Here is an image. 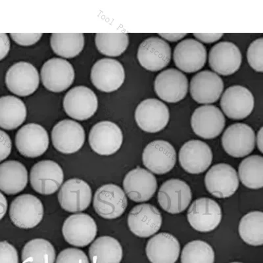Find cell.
I'll use <instances>...</instances> for the list:
<instances>
[{"label":"cell","instance_id":"1","mask_svg":"<svg viewBox=\"0 0 263 263\" xmlns=\"http://www.w3.org/2000/svg\"><path fill=\"white\" fill-rule=\"evenodd\" d=\"M44 211L43 204L37 197L31 194H22L11 202L9 217L16 227L30 229L41 222Z\"/></svg>","mask_w":263,"mask_h":263},{"label":"cell","instance_id":"2","mask_svg":"<svg viewBox=\"0 0 263 263\" xmlns=\"http://www.w3.org/2000/svg\"><path fill=\"white\" fill-rule=\"evenodd\" d=\"M128 205L127 197L121 187L114 184L102 185L96 192L93 206L96 213L105 219L121 217Z\"/></svg>","mask_w":263,"mask_h":263},{"label":"cell","instance_id":"3","mask_svg":"<svg viewBox=\"0 0 263 263\" xmlns=\"http://www.w3.org/2000/svg\"><path fill=\"white\" fill-rule=\"evenodd\" d=\"M63 179V169L55 161L37 162L30 171V185L37 193L44 196L55 193L62 185Z\"/></svg>","mask_w":263,"mask_h":263},{"label":"cell","instance_id":"4","mask_svg":"<svg viewBox=\"0 0 263 263\" xmlns=\"http://www.w3.org/2000/svg\"><path fill=\"white\" fill-rule=\"evenodd\" d=\"M123 142L121 129L111 121L100 122L91 128L89 144L100 156H111L119 151Z\"/></svg>","mask_w":263,"mask_h":263},{"label":"cell","instance_id":"5","mask_svg":"<svg viewBox=\"0 0 263 263\" xmlns=\"http://www.w3.org/2000/svg\"><path fill=\"white\" fill-rule=\"evenodd\" d=\"M170 114L167 106L157 99H147L138 105L135 111L136 123L142 130L156 133L167 125Z\"/></svg>","mask_w":263,"mask_h":263},{"label":"cell","instance_id":"6","mask_svg":"<svg viewBox=\"0 0 263 263\" xmlns=\"http://www.w3.org/2000/svg\"><path fill=\"white\" fill-rule=\"evenodd\" d=\"M187 220L197 231H213L222 220V210L215 201L208 197L196 199L187 211Z\"/></svg>","mask_w":263,"mask_h":263},{"label":"cell","instance_id":"7","mask_svg":"<svg viewBox=\"0 0 263 263\" xmlns=\"http://www.w3.org/2000/svg\"><path fill=\"white\" fill-rule=\"evenodd\" d=\"M98 227L95 220L86 213L69 216L62 228L63 236L70 245L83 248L92 242L97 235Z\"/></svg>","mask_w":263,"mask_h":263},{"label":"cell","instance_id":"8","mask_svg":"<svg viewBox=\"0 0 263 263\" xmlns=\"http://www.w3.org/2000/svg\"><path fill=\"white\" fill-rule=\"evenodd\" d=\"M205 184L206 190L213 196L228 198L233 196L238 189V174L229 164H217L206 173Z\"/></svg>","mask_w":263,"mask_h":263},{"label":"cell","instance_id":"9","mask_svg":"<svg viewBox=\"0 0 263 263\" xmlns=\"http://www.w3.org/2000/svg\"><path fill=\"white\" fill-rule=\"evenodd\" d=\"M66 114L78 121L91 118L97 111V96L90 88L86 86H76L70 90L63 100Z\"/></svg>","mask_w":263,"mask_h":263},{"label":"cell","instance_id":"10","mask_svg":"<svg viewBox=\"0 0 263 263\" xmlns=\"http://www.w3.org/2000/svg\"><path fill=\"white\" fill-rule=\"evenodd\" d=\"M192 198L191 189L184 181L179 179L166 180L159 190L157 199L164 211L178 214L186 210Z\"/></svg>","mask_w":263,"mask_h":263},{"label":"cell","instance_id":"11","mask_svg":"<svg viewBox=\"0 0 263 263\" xmlns=\"http://www.w3.org/2000/svg\"><path fill=\"white\" fill-rule=\"evenodd\" d=\"M222 144L229 156L235 158L246 157L255 149V132L246 124H232L223 134Z\"/></svg>","mask_w":263,"mask_h":263},{"label":"cell","instance_id":"12","mask_svg":"<svg viewBox=\"0 0 263 263\" xmlns=\"http://www.w3.org/2000/svg\"><path fill=\"white\" fill-rule=\"evenodd\" d=\"M125 79L123 66L114 59L104 58L98 61L91 71V81L99 90L112 92L123 85Z\"/></svg>","mask_w":263,"mask_h":263},{"label":"cell","instance_id":"13","mask_svg":"<svg viewBox=\"0 0 263 263\" xmlns=\"http://www.w3.org/2000/svg\"><path fill=\"white\" fill-rule=\"evenodd\" d=\"M49 142L48 132L43 126L35 123L26 124L15 136L16 149L28 158L42 156L48 149Z\"/></svg>","mask_w":263,"mask_h":263},{"label":"cell","instance_id":"14","mask_svg":"<svg viewBox=\"0 0 263 263\" xmlns=\"http://www.w3.org/2000/svg\"><path fill=\"white\" fill-rule=\"evenodd\" d=\"M39 72L30 63H16L6 73V84L9 90L21 97L32 95L39 88Z\"/></svg>","mask_w":263,"mask_h":263},{"label":"cell","instance_id":"15","mask_svg":"<svg viewBox=\"0 0 263 263\" xmlns=\"http://www.w3.org/2000/svg\"><path fill=\"white\" fill-rule=\"evenodd\" d=\"M92 192L85 181L72 178L62 185L58 193L61 206L69 213L82 212L90 206Z\"/></svg>","mask_w":263,"mask_h":263},{"label":"cell","instance_id":"16","mask_svg":"<svg viewBox=\"0 0 263 263\" xmlns=\"http://www.w3.org/2000/svg\"><path fill=\"white\" fill-rule=\"evenodd\" d=\"M54 147L63 154H74L83 146L85 131L77 122L65 119L59 122L51 132Z\"/></svg>","mask_w":263,"mask_h":263},{"label":"cell","instance_id":"17","mask_svg":"<svg viewBox=\"0 0 263 263\" xmlns=\"http://www.w3.org/2000/svg\"><path fill=\"white\" fill-rule=\"evenodd\" d=\"M144 166L156 175H164L175 167L177 153L170 143L164 140L150 142L142 154Z\"/></svg>","mask_w":263,"mask_h":263},{"label":"cell","instance_id":"18","mask_svg":"<svg viewBox=\"0 0 263 263\" xmlns=\"http://www.w3.org/2000/svg\"><path fill=\"white\" fill-rule=\"evenodd\" d=\"M158 209L149 203L136 205L128 216L129 229L136 236L146 238L157 233L162 224Z\"/></svg>","mask_w":263,"mask_h":263},{"label":"cell","instance_id":"19","mask_svg":"<svg viewBox=\"0 0 263 263\" xmlns=\"http://www.w3.org/2000/svg\"><path fill=\"white\" fill-rule=\"evenodd\" d=\"M41 79L42 84L48 90L62 92L73 83V67L63 59H51L42 66Z\"/></svg>","mask_w":263,"mask_h":263},{"label":"cell","instance_id":"20","mask_svg":"<svg viewBox=\"0 0 263 263\" xmlns=\"http://www.w3.org/2000/svg\"><path fill=\"white\" fill-rule=\"evenodd\" d=\"M138 60L145 69L157 72L169 64L171 59L170 45L158 37H151L141 43Z\"/></svg>","mask_w":263,"mask_h":263},{"label":"cell","instance_id":"21","mask_svg":"<svg viewBox=\"0 0 263 263\" xmlns=\"http://www.w3.org/2000/svg\"><path fill=\"white\" fill-rule=\"evenodd\" d=\"M213 161V152L206 143L190 140L181 147L179 163L185 172L198 175L205 172Z\"/></svg>","mask_w":263,"mask_h":263},{"label":"cell","instance_id":"22","mask_svg":"<svg viewBox=\"0 0 263 263\" xmlns=\"http://www.w3.org/2000/svg\"><path fill=\"white\" fill-rule=\"evenodd\" d=\"M194 133L203 139H214L221 134L225 126L224 115L214 105L197 108L191 119Z\"/></svg>","mask_w":263,"mask_h":263},{"label":"cell","instance_id":"23","mask_svg":"<svg viewBox=\"0 0 263 263\" xmlns=\"http://www.w3.org/2000/svg\"><path fill=\"white\" fill-rule=\"evenodd\" d=\"M154 88L157 95L162 100L168 103H177L186 96L189 81L182 72L171 68L157 75Z\"/></svg>","mask_w":263,"mask_h":263},{"label":"cell","instance_id":"24","mask_svg":"<svg viewBox=\"0 0 263 263\" xmlns=\"http://www.w3.org/2000/svg\"><path fill=\"white\" fill-rule=\"evenodd\" d=\"M254 97L248 88L241 86L228 88L223 93L220 106L229 119L241 120L250 115L254 109Z\"/></svg>","mask_w":263,"mask_h":263},{"label":"cell","instance_id":"25","mask_svg":"<svg viewBox=\"0 0 263 263\" xmlns=\"http://www.w3.org/2000/svg\"><path fill=\"white\" fill-rule=\"evenodd\" d=\"M123 187L132 201L138 203L147 201L156 193L157 179L151 172L138 166L126 174Z\"/></svg>","mask_w":263,"mask_h":263},{"label":"cell","instance_id":"26","mask_svg":"<svg viewBox=\"0 0 263 263\" xmlns=\"http://www.w3.org/2000/svg\"><path fill=\"white\" fill-rule=\"evenodd\" d=\"M242 62L238 47L230 42H219L211 48L209 55L210 66L217 73L229 76L238 71Z\"/></svg>","mask_w":263,"mask_h":263},{"label":"cell","instance_id":"27","mask_svg":"<svg viewBox=\"0 0 263 263\" xmlns=\"http://www.w3.org/2000/svg\"><path fill=\"white\" fill-rule=\"evenodd\" d=\"M224 90V82L217 74L203 70L190 82V95L197 103L210 104L217 102Z\"/></svg>","mask_w":263,"mask_h":263},{"label":"cell","instance_id":"28","mask_svg":"<svg viewBox=\"0 0 263 263\" xmlns=\"http://www.w3.org/2000/svg\"><path fill=\"white\" fill-rule=\"evenodd\" d=\"M174 62L178 69L187 73L198 71L204 67L206 61L205 47L194 39H186L175 47Z\"/></svg>","mask_w":263,"mask_h":263},{"label":"cell","instance_id":"29","mask_svg":"<svg viewBox=\"0 0 263 263\" xmlns=\"http://www.w3.org/2000/svg\"><path fill=\"white\" fill-rule=\"evenodd\" d=\"M146 255L152 263H175L179 257V241L172 234L161 232L148 241Z\"/></svg>","mask_w":263,"mask_h":263},{"label":"cell","instance_id":"30","mask_svg":"<svg viewBox=\"0 0 263 263\" xmlns=\"http://www.w3.org/2000/svg\"><path fill=\"white\" fill-rule=\"evenodd\" d=\"M28 184V171L17 161H8L0 164V190L7 195L22 192Z\"/></svg>","mask_w":263,"mask_h":263},{"label":"cell","instance_id":"31","mask_svg":"<svg viewBox=\"0 0 263 263\" xmlns=\"http://www.w3.org/2000/svg\"><path fill=\"white\" fill-rule=\"evenodd\" d=\"M27 118V107L20 99L12 96L0 98V128H17Z\"/></svg>","mask_w":263,"mask_h":263},{"label":"cell","instance_id":"32","mask_svg":"<svg viewBox=\"0 0 263 263\" xmlns=\"http://www.w3.org/2000/svg\"><path fill=\"white\" fill-rule=\"evenodd\" d=\"M123 255L121 243L111 236L100 237L89 249V257L92 263H120Z\"/></svg>","mask_w":263,"mask_h":263},{"label":"cell","instance_id":"33","mask_svg":"<svg viewBox=\"0 0 263 263\" xmlns=\"http://www.w3.org/2000/svg\"><path fill=\"white\" fill-rule=\"evenodd\" d=\"M50 44L54 53L65 58H73L81 52L84 46L82 33H53Z\"/></svg>","mask_w":263,"mask_h":263},{"label":"cell","instance_id":"34","mask_svg":"<svg viewBox=\"0 0 263 263\" xmlns=\"http://www.w3.org/2000/svg\"><path fill=\"white\" fill-rule=\"evenodd\" d=\"M239 234L244 242L253 246L263 243V213L261 211H251L240 220Z\"/></svg>","mask_w":263,"mask_h":263},{"label":"cell","instance_id":"35","mask_svg":"<svg viewBox=\"0 0 263 263\" xmlns=\"http://www.w3.org/2000/svg\"><path fill=\"white\" fill-rule=\"evenodd\" d=\"M55 257L52 244L41 238L32 239L26 243L21 254L23 263H54Z\"/></svg>","mask_w":263,"mask_h":263},{"label":"cell","instance_id":"36","mask_svg":"<svg viewBox=\"0 0 263 263\" xmlns=\"http://www.w3.org/2000/svg\"><path fill=\"white\" fill-rule=\"evenodd\" d=\"M239 179L248 189L258 190L263 186V158L251 156L243 159L238 168Z\"/></svg>","mask_w":263,"mask_h":263},{"label":"cell","instance_id":"37","mask_svg":"<svg viewBox=\"0 0 263 263\" xmlns=\"http://www.w3.org/2000/svg\"><path fill=\"white\" fill-rule=\"evenodd\" d=\"M95 41L101 53L109 57H118L127 49L129 37L126 33H98Z\"/></svg>","mask_w":263,"mask_h":263},{"label":"cell","instance_id":"38","mask_svg":"<svg viewBox=\"0 0 263 263\" xmlns=\"http://www.w3.org/2000/svg\"><path fill=\"white\" fill-rule=\"evenodd\" d=\"M215 252L210 244L201 240L190 241L181 255L182 263H214Z\"/></svg>","mask_w":263,"mask_h":263},{"label":"cell","instance_id":"39","mask_svg":"<svg viewBox=\"0 0 263 263\" xmlns=\"http://www.w3.org/2000/svg\"><path fill=\"white\" fill-rule=\"evenodd\" d=\"M263 39L255 40L250 44L247 52L249 64L257 72H262Z\"/></svg>","mask_w":263,"mask_h":263},{"label":"cell","instance_id":"40","mask_svg":"<svg viewBox=\"0 0 263 263\" xmlns=\"http://www.w3.org/2000/svg\"><path fill=\"white\" fill-rule=\"evenodd\" d=\"M56 263H90L86 253L79 249L67 248L61 251Z\"/></svg>","mask_w":263,"mask_h":263},{"label":"cell","instance_id":"41","mask_svg":"<svg viewBox=\"0 0 263 263\" xmlns=\"http://www.w3.org/2000/svg\"><path fill=\"white\" fill-rule=\"evenodd\" d=\"M0 263H18L17 251L6 241H0Z\"/></svg>","mask_w":263,"mask_h":263},{"label":"cell","instance_id":"42","mask_svg":"<svg viewBox=\"0 0 263 263\" xmlns=\"http://www.w3.org/2000/svg\"><path fill=\"white\" fill-rule=\"evenodd\" d=\"M11 39L18 45L32 46L41 39L42 34H11Z\"/></svg>","mask_w":263,"mask_h":263},{"label":"cell","instance_id":"43","mask_svg":"<svg viewBox=\"0 0 263 263\" xmlns=\"http://www.w3.org/2000/svg\"><path fill=\"white\" fill-rule=\"evenodd\" d=\"M12 149V142L9 136L0 130V162L8 158Z\"/></svg>","mask_w":263,"mask_h":263},{"label":"cell","instance_id":"44","mask_svg":"<svg viewBox=\"0 0 263 263\" xmlns=\"http://www.w3.org/2000/svg\"><path fill=\"white\" fill-rule=\"evenodd\" d=\"M10 49V41L8 34L0 33V61L6 58Z\"/></svg>","mask_w":263,"mask_h":263},{"label":"cell","instance_id":"45","mask_svg":"<svg viewBox=\"0 0 263 263\" xmlns=\"http://www.w3.org/2000/svg\"><path fill=\"white\" fill-rule=\"evenodd\" d=\"M194 36L204 43L210 44L221 39L223 34H194Z\"/></svg>","mask_w":263,"mask_h":263},{"label":"cell","instance_id":"46","mask_svg":"<svg viewBox=\"0 0 263 263\" xmlns=\"http://www.w3.org/2000/svg\"><path fill=\"white\" fill-rule=\"evenodd\" d=\"M8 201L4 194L0 192V220L6 215L7 210H8Z\"/></svg>","mask_w":263,"mask_h":263},{"label":"cell","instance_id":"47","mask_svg":"<svg viewBox=\"0 0 263 263\" xmlns=\"http://www.w3.org/2000/svg\"><path fill=\"white\" fill-rule=\"evenodd\" d=\"M187 34H159L161 37L170 42H177L180 41L186 36Z\"/></svg>","mask_w":263,"mask_h":263},{"label":"cell","instance_id":"48","mask_svg":"<svg viewBox=\"0 0 263 263\" xmlns=\"http://www.w3.org/2000/svg\"><path fill=\"white\" fill-rule=\"evenodd\" d=\"M257 145L260 152L262 153V128L260 129L257 135Z\"/></svg>","mask_w":263,"mask_h":263},{"label":"cell","instance_id":"49","mask_svg":"<svg viewBox=\"0 0 263 263\" xmlns=\"http://www.w3.org/2000/svg\"><path fill=\"white\" fill-rule=\"evenodd\" d=\"M231 263H241V262H231Z\"/></svg>","mask_w":263,"mask_h":263}]
</instances>
